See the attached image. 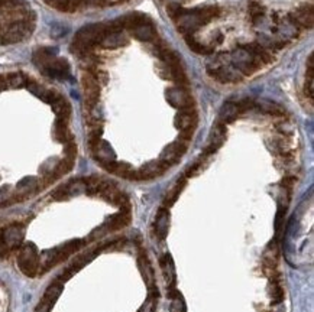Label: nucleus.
Wrapping results in <instances>:
<instances>
[{"mask_svg": "<svg viewBox=\"0 0 314 312\" xmlns=\"http://www.w3.org/2000/svg\"><path fill=\"white\" fill-rule=\"evenodd\" d=\"M135 36L141 41H152L155 38V29L149 24H142L135 27Z\"/></svg>", "mask_w": 314, "mask_h": 312, "instance_id": "obj_21", "label": "nucleus"}, {"mask_svg": "<svg viewBox=\"0 0 314 312\" xmlns=\"http://www.w3.org/2000/svg\"><path fill=\"white\" fill-rule=\"evenodd\" d=\"M129 223H131V208H129V206H126V207H122L120 212L113 215L106 223V226L109 227V230H117V229L126 227Z\"/></svg>", "mask_w": 314, "mask_h": 312, "instance_id": "obj_12", "label": "nucleus"}, {"mask_svg": "<svg viewBox=\"0 0 314 312\" xmlns=\"http://www.w3.org/2000/svg\"><path fill=\"white\" fill-rule=\"evenodd\" d=\"M159 266H161V270H162V276L167 282L168 290L174 289L175 284H177V275H175V266H174L172 258L170 255H164L159 259Z\"/></svg>", "mask_w": 314, "mask_h": 312, "instance_id": "obj_9", "label": "nucleus"}, {"mask_svg": "<svg viewBox=\"0 0 314 312\" xmlns=\"http://www.w3.org/2000/svg\"><path fill=\"white\" fill-rule=\"evenodd\" d=\"M185 149L187 148H185V143H184L183 140L175 142V143L170 145L168 148H165V151L161 155V160L165 162V163H168V165H172V163H175L184 155Z\"/></svg>", "mask_w": 314, "mask_h": 312, "instance_id": "obj_11", "label": "nucleus"}, {"mask_svg": "<svg viewBox=\"0 0 314 312\" xmlns=\"http://www.w3.org/2000/svg\"><path fill=\"white\" fill-rule=\"evenodd\" d=\"M28 27L27 22H15L12 25H9L3 32H0V41L3 44H15L22 41L28 35Z\"/></svg>", "mask_w": 314, "mask_h": 312, "instance_id": "obj_4", "label": "nucleus"}, {"mask_svg": "<svg viewBox=\"0 0 314 312\" xmlns=\"http://www.w3.org/2000/svg\"><path fill=\"white\" fill-rule=\"evenodd\" d=\"M167 168H170V165L162 160L146 163L145 166H142L139 171L135 172V180H152L155 177H159L162 172H165Z\"/></svg>", "mask_w": 314, "mask_h": 312, "instance_id": "obj_8", "label": "nucleus"}, {"mask_svg": "<svg viewBox=\"0 0 314 312\" xmlns=\"http://www.w3.org/2000/svg\"><path fill=\"white\" fill-rule=\"evenodd\" d=\"M42 74L55 79H65L70 78V65L62 58H55L50 64H47L44 68H41Z\"/></svg>", "mask_w": 314, "mask_h": 312, "instance_id": "obj_5", "label": "nucleus"}, {"mask_svg": "<svg viewBox=\"0 0 314 312\" xmlns=\"http://www.w3.org/2000/svg\"><path fill=\"white\" fill-rule=\"evenodd\" d=\"M10 198V192H9V186H3L0 188V204L6 203Z\"/></svg>", "mask_w": 314, "mask_h": 312, "instance_id": "obj_28", "label": "nucleus"}, {"mask_svg": "<svg viewBox=\"0 0 314 312\" xmlns=\"http://www.w3.org/2000/svg\"><path fill=\"white\" fill-rule=\"evenodd\" d=\"M84 244L83 240H73L64 246L59 247H54L51 250H47L42 253V256H39V267H42V270H48L53 266H55L57 263L62 261L64 259H67L68 256H71L73 253H76L80 247Z\"/></svg>", "mask_w": 314, "mask_h": 312, "instance_id": "obj_1", "label": "nucleus"}, {"mask_svg": "<svg viewBox=\"0 0 314 312\" xmlns=\"http://www.w3.org/2000/svg\"><path fill=\"white\" fill-rule=\"evenodd\" d=\"M6 81L9 82V85H12V87H22V85H25V82H27V78H24V76H21V74H18V73H15V74H10L9 78H6Z\"/></svg>", "mask_w": 314, "mask_h": 312, "instance_id": "obj_26", "label": "nucleus"}, {"mask_svg": "<svg viewBox=\"0 0 314 312\" xmlns=\"http://www.w3.org/2000/svg\"><path fill=\"white\" fill-rule=\"evenodd\" d=\"M18 266L29 278L36 276L39 270V255L35 244L27 243L21 247V252L18 255Z\"/></svg>", "mask_w": 314, "mask_h": 312, "instance_id": "obj_2", "label": "nucleus"}, {"mask_svg": "<svg viewBox=\"0 0 314 312\" xmlns=\"http://www.w3.org/2000/svg\"><path fill=\"white\" fill-rule=\"evenodd\" d=\"M168 298L171 299V305H170V311L171 312H187V305L184 301L183 295L174 287L168 290Z\"/></svg>", "mask_w": 314, "mask_h": 312, "instance_id": "obj_17", "label": "nucleus"}, {"mask_svg": "<svg viewBox=\"0 0 314 312\" xmlns=\"http://www.w3.org/2000/svg\"><path fill=\"white\" fill-rule=\"evenodd\" d=\"M269 293H271V298H272V302H274V304L283 302V299H284V290H283V287H281L280 281H274V282H272Z\"/></svg>", "mask_w": 314, "mask_h": 312, "instance_id": "obj_25", "label": "nucleus"}, {"mask_svg": "<svg viewBox=\"0 0 314 312\" xmlns=\"http://www.w3.org/2000/svg\"><path fill=\"white\" fill-rule=\"evenodd\" d=\"M167 99H168V102L172 104L174 107H180L181 110L193 107V99H191V96L185 90H183V88H172V90H170L168 94H167Z\"/></svg>", "mask_w": 314, "mask_h": 312, "instance_id": "obj_10", "label": "nucleus"}, {"mask_svg": "<svg viewBox=\"0 0 314 312\" xmlns=\"http://www.w3.org/2000/svg\"><path fill=\"white\" fill-rule=\"evenodd\" d=\"M36 185H38L36 178L27 177V178H24L22 181L18 183V192L19 194H29V192H32L36 188Z\"/></svg>", "mask_w": 314, "mask_h": 312, "instance_id": "obj_23", "label": "nucleus"}, {"mask_svg": "<svg viewBox=\"0 0 314 312\" xmlns=\"http://www.w3.org/2000/svg\"><path fill=\"white\" fill-rule=\"evenodd\" d=\"M125 42L122 33L119 30H113V32H109L106 35L105 38L102 39V44L105 45L106 48H114V47H119Z\"/></svg>", "mask_w": 314, "mask_h": 312, "instance_id": "obj_22", "label": "nucleus"}, {"mask_svg": "<svg viewBox=\"0 0 314 312\" xmlns=\"http://www.w3.org/2000/svg\"><path fill=\"white\" fill-rule=\"evenodd\" d=\"M168 229H170V211L167 208H161L155 218V233L161 240H164L168 234Z\"/></svg>", "mask_w": 314, "mask_h": 312, "instance_id": "obj_14", "label": "nucleus"}, {"mask_svg": "<svg viewBox=\"0 0 314 312\" xmlns=\"http://www.w3.org/2000/svg\"><path fill=\"white\" fill-rule=\"evenodd\" d=\"M67 32H68V27L61 25V24H55V25H53V27H51V36H53V38H61V36L67 35Z\"/></svg>", "mask_w": 314, "mask_h": 312, "instance_id": "obj_27", "label": "nucleus"}, {"mask_svg": "<svg viewBox=\"0 0 314 312\" xmlns=\"http://www.w3.org/2000/svg\"><path fill=\"white\" fill-rule=\"evenodd\" d=\"M237 114H239L237 104L226 103L223 107H222L219 117H220V122H222L223 125H228V123H230V122H233V120H235L236 117H237Z\"/></svg>", "mask_w": 314, "mask_h": 312, "instance_id": "obj_18", "label": "nucleus"}, {"mask_svg": "<svg viewBox=\"0 0 314 312\" xmlns=\"http://www.w3.org/2000/svg\"><path fill=\"white\" fill-rule=\"evenodd\" d=\"M61 292H62V284L61 282H54L53 285H50V287L45 290L41 302L38 304V307L35 308L33 312H51L54 304L59 298Z\"/></svg>", "mask_w": 314, "mask_h": 312, "instance_id": "obj_6", "label": "nucleus"}, {"mask_svg": "<svg viewBox=\"0 0 314 312\" xmlns=\"http://www.w3.org/2000/svg\"><path fill=\"white\" fill-rule=\"evenodd\" d=\"M175 125L181 129V131H184V130H193V131H194V128H196V125H197V114H196V111L191 110V108H185V110H183V111L177 116Z\"/></svg>", "mask_w": 314, "mask_h": 312, "instance_id": "obj_13", "label": "nucleus"}, {"mask_svg": "<svg viewBox=\"0 0 314 312\" xmlns=\"http://www.w3.org/2000/svg\"><path fill=\"white\" fill-rule=\"evenodd\" d=\"M90 145H91V149H93V154L96 156L97 160H100V163L103 166H107L109 163L114 162L116 159V155L113 152V149L110 148V145L105 142V140H90Z\"/></svg>", "mask_w": 314, "mask_h": 312, "instance_id": "obj_7", "label": "nucleus"}, {"mask_svg": "<svg viewBox=\"0 0 314 312\" xmlns=\"http://www.w3.org/2000/svg\"><path fill=\"white\" fill-rule=\"evenodd\" d=\"M25 237V227L22 224H10L0 233V243L10 249H16L22 244Z\"/></svg>", "mask_w": 314, "mask_h": 312, "instance_id": "obj_3", "label": "nucleus"}, {"mask_svg": "<svg viewBox=\"0 0 314 312\" xmlns=\"http://www.w3.org/2000/svg\"><path fill=\"white\" fill-rule=\"evenodd\" d=\"M184 186H185V178H181V180H178L177 183L170 189V192L165 195V200H164V206H165V208L171 207V206L177 201V198L180 197V194H181V191L184 189Z\"/></svg>", "mask_w": 314, "mask_h": 312, "instance_id": "obj_19", "label": "nucleus"}, {"mask_svg": "<svg viewBox=\"0 0 314 312\" xmlns=\"http://www.w3.org/2000/svg\"><path fill=\"white\" fill-rule=\"evenodd\" d=\"M138 266H139V270H141V273H142V276L145 279V284L148 285V287L149 289L155 287L157 286L155 285V273H154V269L149 264L148 259L145 256H141L138 259Z\"/></svg>", "mask_w": 314, "mask_h": 312, "instance_id": "obj_15", "label": "nucleus"}, {"mask_svg": "<svg viewBox=\"0 0 314 312\" xmlns=\"http://www.w3.org/2000/svg\"><path fill=\"white\" fill-rule=\"evenodd\" d=\"M158 296H159V292H158L157 286L149 289L148 299L142 304V307L138 310V312H155L158 305Z\"/></svg>", "mask_w": 314, "mask_h": 312, "instance_id": "obj_20", "label": "nucleus"}, {"mask_svg": "<svg viewBox=\"0 0 314 312\" xmlns=\"http://www.w3.org/2000/svg\"><path fill=\"white\" fill-rule=\"evenodd\" d=\"M55 52L57 50L54 48H48V47H44V48H39L38 51H35L33 53V62L41 68H44L47 64H50L53 59H55Z\"/></svg>", "mask_w": 314, "mask_h": 312, "instance_id": "obj_16", "label": "nucleus"}, {"mask_svg": "<svg viewBox=\"0 0 314 312\" xmlns=\"http://www.w3.org/2000/svg\"><path fill=\"white\" fill-rule=\"evenodd\" d=\"M258 107L261 108L262 111H265L268 114H275V116H283L284 114L283 107L278 105V104L272 103V102H261V103H258Z\"/></svg>", "mask_w": 314, "mask_h": 312, "instance_id": "obj_24", "label": "nucleus"}, {"mask_svg": "<svg viewBox=\"0 0 314 312\" xmlns=\"http://www.w3.org/2000/svg\"><path fill=\"white\" fill-rule=\"evenodd\" d=\"M6 85H7V81H6V78L0 77V91H1V90H4V88H6Z\"/></svg>", "mask_w": 314, "mask_h": 312, "instance_id": "obj_29", "label": "nucleus"}]
</instances>
